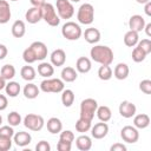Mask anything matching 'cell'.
<instances>
[{"label":"cell","instance_id":"7402d4cb","mask_svg":"<svg viewBox=\"0 0 151 151\" xmlns=\"http://www.w3.org/2000/svg\"><path fill=\"white\" fill-rule=\"evenodd\" d=\"M76 146L80 151H88L92 147V139L86 134H81L76 139Z\"/></svg>","mask_w":151,"mask_h":151},{"label":"cell","instance_id":"9f6ffc18","mask_svg":"<svg viewBox=\"0 0 151 151\" xmlns=\"http://www.w3.org/2000/svg\"><path fill=\"white\" fill-rule=\"evenodd\" d=\"M1 124H2V117H1V114H0V126H1Z\"/></svg>","mask_w":151,"mask_h":151},{"label":"cell","instance_id":"83f0119b","mask_svg":"<svg viewBox=\"0 0 151 151\" xmlns=\"http://www.w3.org/2000/svg\"><path fill=\"white\" fill-rule=\"evenodd\" d=\"M97 117L100 122H104V123H107L111 118H112V112H111V109L106 105H103V106H98L97 107Z\"/></svg>","mask_w":151,"mask_h":151},{"label":"cell","instance_id":"1f68e13d","mask_svg":"<svg viewBox=\"0 0 151 151\" xmlns=\"http://www.w3.org/2000/svg\"><path fill=\"white\" fill-rule=\"evenodd\" d=\"M35 70L32 67V66H29V64H27L26 66H22L21 67V71H20V76H21V78L24 79V80H26V81H32L34 78H35Z\"/></svg>","mask_w":151,"mask_h":151},{"label":"cell","instance_id":"b9f144b4","mask_svg":"<svg viewBox=\"0 0 151 151\" xmlns=\"http://www.w3.org/2000/svg\"><path fill=\"white\" fill-rule=\"evenodd\" d=\"M139 90L142 92H144L145 94H150L151 93V80L150 79H144L139 83Z\"/></svg>","mask_w":151,"mask_h":151},{"label":"cell","instance_id":"9c48e42d","mask_svg":"<svg viewBox=\"0 0 151 151\" xmlns=\"http://www.w3.org/2000/svg\"><path fill=\"white\" fill-rule=\"evenodd\" d=\"M120 137L125 143L133 144V143L138 142V139H139L138 129L134 126H131V125H126L120 130Z\"/></svg>","mask_w":151,"mask_h":151},{"label":"cell","instance_id":"30bf717a","mask_svg":"<svg viewBox=\"0 0 151 151\" xmlns=\"http://www.w3.org/2000/svg\"><path fill=\"white\" fill-rule=\"evenodd\" d=\"M119 114L124 118H132L134 114H136V111H137V107L133 103L129 101V100H123L120 104H119Z\"/></svg>","mask_w":151,"mask_h":151},{"label":"cell","instance_id":"603a6c76","mask_svg":"<svg viewBox=\"0 0 151 151\" xmlns=\"http://www.w3.org/2000/svg\"><path fill=\"white\" fill-rule=\"evenodd\" d=\"M91 67H92V64H91V60L87 57H80V58L77 59L76 70L79 73H87V72L91 71Z\"/></svg>","mask_w":151,"mask_h":151},{"label":"cell","instance_id":"52a82bcc","mask_svg":"<svg viewBox=\"0 0 151 151\" xmlns=\"http://www.w3.org/2000/svg\"><path fill=\"white\" fill-rule=\"evenodd\" d=\"M22 123H24L25 127H27V129L31 130V131H35V132L40 131V130L44 127V125H45L44 118H42L41 116L34 114V113H28V114H26Z\"/></svg>","mask_w":151,"mask_h":151},{"label":"cell","instance_id":"74e56055","mask_svg":"<svg viewBox=\"0 0 151 151\" xmlns=\"http://www.w3.org/2000/svg\"><path fill=\"white\" fill-rule=\"evenodd\" d=\"M22 59H24V61H25L26 64H33V63L37 61L35 55H34V53L32 52L31 47H27V48L22 52Z\"/></svg>","mask_w":151,"mask_h":151},{"label":"cell","instance_id":"f35d334b","mask_svg":"<svg viewBox=\"0 0 151 151\" xmlns=\"http://www.w3.org/2000/svg\"><path fill=\"white\" fill-rule=\"evenodd\" d=\"M12 147V138L0 134V151H8Z\"/></svg>","mask_w":151,"mask_h":151},{"label":"cell","instance_id":"4dcf8cb0","mask_svg":"<svg viewBox=\"0 0 151 151\" xmlns=\"http://www.w3.org/2000/svg\"><path fill=\"white\" fill-rule=\"evenodd\" d=\"M5 91H6V94L12 97V98H15L20 91H21V87H20V84L17 83V81H9L8 84H6L5 86Z\"/></svg>","mask_w":151,"mask_h":151},{"label":"cell","instance_id":"ac0fdd59","mask_svg":"<svg viewBox=\"0 0 151 151\" xmlns=\"http://www.w3.org/2000/svg\"><path fill=\"white\" fill-rule=\"evenodd\" d=\"M130 73V68L127 66V64L125 63H119L116 65L114 70H113V76L118 79V80H124L129 77Z\"/></svg>","mask_w":151,"mask_h":151},{"label":"cell","instance_id":"8fae6325","mask_svg":"<svg viewBox=\"0 0 151 151\" xmlns=\"http://www.w3.org/2000/svg\"><path fill=\"white\" fill-rule=\"evenodd\" d=\"M109 133V125L104 122L97 123L93 126H91V136L94 139H103Z\"/></svg>","mask_w":151,"mask_h":151},{"label":"cell","instance_id":"d4e9b609","mask_svg":"<svg viewBox=\"0 0 151 151\" xmlns=\"http://www.w3.org/2000/svg\"><path fill=\"white\" fill-rule=\"evenodd\" d=\"M38 73L44 78H51L54 73V66L51 63H40L38 65Z\"/></svg>","mask_w":151,"mask_h":151},{"label":"cell","instance_id":"ab89813d","mask_svg":"<svg viewBox=\"0 0 151 151\" xmlns=\"http://www.w3.org/2000/svg\"><path fill=\"white\" fill-rule=\"evenodd\" d=\"M136 46H138L140 50H143L146 54L151 53V40L150 39H142L138 41V44Z\"/></svg>","mask_w":151,"mask_h":151},{"label":"cell","instance_id":"681fc988","mask_svg":"<svg viewBox=\"0 0 151 151\" xmlns=\"http://www.w3.org/2000/svg\"><path fill=\"white\" fill-rule=\"evenodd\" d=\"M144 12L147 17H151V1H147L146 4H144Z\"/></svg>","mask_w":151,"mask_h":151},{"label":"cell","instance_id":"11a10c76","mask_svg":"<svg viewBox=\"0 0 151 151\" xmlns=\"http://www.w3.org/2000/svg\"><path fill=\"white\" fill-rule=\"evenodd\" d=\"M70 1H71V2H79L80 0H70Z\"/></svg>","mask_w":151,"mask_h":151},{"label":"cell","instance_id":"f1b7e54d","mask_svg":"<svg viewBox=\"0 0 151 151\" xmlns=\"http://www.w3.org/2000/svg\"><path fill=\"white\" fill-rule=\"evenodd\" d=\"M139 41V35H138V32H134V31H127L124 35V44L127 46V47H134Z\"/></svg>","mask_w":151,"mask_h":151},{"label":"cell","instance_id":"484cf974","mask_svg":"<svg viewBox=\"0 0 151 151\" xmlns=\"http://www.w3.org/2000/svg\"><path fill=\"white\" fill-rule=\"evenodd\" d=\"M22 92H24L25 98H27V99H35V98L39 96L40 90L38 88V86H37L35 84H33V83H27V84L25 85Z\"/></svg>","mask_w":151,"mask_h":151},{"label":"cell","instance_id":"ffe728a7","mask_svg":"<svg viewBox=\"0 0 151 151\" xmlns=\"http://www.w3.org/2000/svg\"><path fill=\"white\" fill-rule=\"evenodd\" d=\"M133 126L137 129H146L150 125V117L146 113H139L133 116Z\"/></svg>","mask_w":151,"mask_h":151},{"label":"cell","instance_id":"44dd1931","mask_svg":"<svg viewBox=\"0 0 151 151\" xmlns=\"http://www.w3.org/2000/svg\"><path fill=\"white\" fill-rule=\"evenodd\" d=\"M46 126H47V130L50 133L52 134H57V133H60V131L63 130V123L59 118L57 117H52L47 120L46 123Z\"/></svg>","mask_w":151,"mask_h":151},{"label":"cell","instance_id":"f546056e","mask_svg":"<svg viewBox=\"0 0 151 151\" xmlns=\"http://www.w3.org/2000/svg\"><path fill=\"white\" fill-rule=\"evenodd\" d=\"M74 99H76V96H74L72 90H70V88L65 90L64 88L61 91V103L65 107H71L72 104L74 103Z\"/></svg>","mask_w":151,"mask_h":151},{"label":"cell","instance_id":"d6986e66","mask_svg":"<svg viewBox=\"0 0 151 151\" xmlns=\"http://www.w3.org/2000/svg\"><path fill=\"white\" fill-rule=\"evenodd\" d=\"M11 7L6 0H0V24H7L11 19Z\"/></svg>","mask_w":151,"mask_h":151},{"label":"cell","instance_id":"5bb4252c","mask_svg":"<svg viewBox=\"0 0 151 151\" xmlns=\"http://www.w3.org/2000/svg\"><path fill=\"white\" fill-rule=\"evenodd\" d=\"M145 19L139 15V14H134L130 18L129 20V27L131 31H134V32H142L144 29V26H145Z\"/></svg>","mask_w":151,"mask_h":151},{"label":"cell","instance_id":"db71d44e","mask_svg":"<svg viewBox=\"0 0 151 151\" xmlns=\"http://www.w3.org/2000/svg\"><path fill=\"white\" fill-rule=\"evenodd\" d=\"M136 1H137L138 4H143V5H144V4H146V2L150 1V0H136Z\"/></svg>","mask_w":151,"mask_h":151},{"label":"cell","instance_id":"bcb514c9","mask_svg":"<svg viewBox=\"0 0 151 151\" xmlns=\"http://www.w3.org/2000/svg\"><path fill=\"white\" fill-rule=\"evenodd\" d=\"M8 106V100L5 94H0V111L6 110Z\"/></svg>","mask_w":151,"mask_h":151},{"label":"cell","instance_id":"7bdbcfd3","mask_svg":"<svg viewBox=\"0 0 151 151\" xmlns=\"http://www.w3.org/2000/svg\"><path fill=\"white\" fill-rule=\"evenodd\" d=\"M14 133H15V132H14V130H13V126H11V125H4V126H0V134H2V136L13 138Z\"/></svg>","mask_w":151,"mask_h":151},{"label":"cell","instance_id":"816d5d0a","mask_svg":"<svg viewBox=\"0 0 151 151\" xmlns=\"http://www.w3.org/2000/svg\"><path fill=\"white\" fill-rule=\"evenodd\" d=\"M144 29H145V32H146V35H147V37H151V22L145 24Z\"/></svg>","mask_w":151,"mask_h":151},{"label":"cell","instance_id":"7dc6e473","mask_svg":"<svg viewBox=\"0 0 151 151\" xmlns=\"http://www.w3.org/2000/svg\"><path fill=\"white\" fill-rule=\"evenodd\" d=\"M111 151H126V146L122 143H116L110 147Z\"/></svg>","mask_w":151,"mask_h":151},{"label":"cell","instance_id":"9a60e30c","mask_svg":"<svg viewBox=\"0 0 151 151\" xmlns=\"http://www.w3.org/2000/svg\"><path fill=\"white\" fill-rule=\"evenodd\" d=\"M13 142L15 143L17 146L25 147V146H27V145L32 142V136H31L28 132L19 131V132L14 133V136H13Z\"/></svg>","mask_w":151,"mask_h":151},{"label":"cell","instance_id":"277c9868","mask_svg":"<svg viewBox=\"0 0 151 151\" xmlns=\"http://www.w3.org/2000/svg\"><path fill=\"white\" fill-rule=\"evenodd\" d=\"M64 88V81L58 78H46L40 83V90L45 93H60Z\"/></svg>","mask_w":151,"mask_h":151},{"label":"cell","instance_id":"5b68a950","mask_svg":"<svg viewBox=\"0 0 151 151\" xmlns=\"http://www.w3.org/2000/svg\"><path fill=\"white\" fill-rule=\"evenodd\" d=\"M98 107V103L96 99L93 98H86L84 100H81L80 103V118L91 120L94 118V113L97 111Z\"/></svg>","mask_w":151,"mask_h":151},{"label":"cell","instance_id":"c3c4849f","mask_svg":"<svg viewBox=\"0 0 151 151\" xmlns=\"http://www.w3.org/2000/svg\"><path fill=\"white\" fill-rule=\"evenodd\" d=\"M7 53H8V50H7V47H6L5 45L0 44V60L5 59V58L7 57Z\"/></svg>","mask_w":151,"mask_h":151},{"label":"cell","instance_id":"f6af8a7d","mask_svg":"<svg viewBox=\"0 0 151 151\" xmlns=\"http://www.w3.org/2000/svg\"><path fill=\"white\" fill-rule=\"evenodd\" d=\"M35 150L37 151H50L51 150V145L46 140H40L37 145H35Z\"/></svg>","mask_w":151,"mask_h":151},{"label":"cell","instance_id":"f907efd6","mask_svg":"<svg viewBox=\"0 0 151 151\" xmlns=\"http://www.w3.org/2000/svg\"><path fill=\"white\" fill-rule=\"evenodd\" d=\"M33 7H42V5L46 2L45 0H29Z\"/></svg>","mask_w":151,"mask_h":151},{"label":"cell","instance_id":"d6a6232c","mask_svg":"<svg viewBox=\"0 0 151 151\" xmlns=\"http://www.w3.org/2000/svg\"><path fill=\"white\" fill-rule=\"evenodd\" d=\"M0 76L5 79V80H11L14 78L15 76V67L11 64H6L1 67V71H0Z\"/></svg>","mask_w":151,"mask_h":151},{"label":"cell","instance_id":"d590c367","mask_svg":"<svg viewBox=\"0 0 151 151\" xmlns=\"http://www.w3.org/2000/svg\"><path fill=\"white\" fill-rule=\"evenodd\" d=\"M7 122H8V125L11 126H18L20 123H21V116L19 112L17 111H12L9 112V114L7 116Z\"/></svg>","mask_w":151,"mask_h":151},{"label":"cell","instance_id":"60d3db41","mask_svg":"<svg viewBox=\"0 0 151 151\" xmlns=\"http://www.w3.org/2000/svg\"><path fill=\"white\" fill-rule=\"evenodd\" d=\"M60 140H64V142H68V143H72L74 140V133L70 130H61L60 131V137H59Z\"/></svg>","mask_w":151,"mask_h":151},{"label":"cell","instance_id":"4fadbf2b","mask_svg":"<svg viewBox=\"0 0 151 151\" xmlns=\"http://www.w3.org/2000/svg\"><path fill=\"white\" fill-rule=\"evenodd\" d=\"M25 19L28 24H37L39 22L42 17H41V7H31L26 11L25 13Z\"/></svg>","mask_w":151,"mask_h":151},{"label":"cell","instance_id":"2e32d148","mask_svg":"<svg viewBox=\"0 0 151 151\" xmlns=\"http://www.w3.org/2000/svg\"><path fill=\"white\" fill-rule=\"evenodd\" d=\"M50 58H51V64L53 66L59 67V66H63L65 64V61H66V53H65L64 50L57 48V50H54L51 53V57Z\"/></svg>","mask_w":151,"mask_h":151},{"label":"cell","instance_id":"ee69618b","mask_svg":"<svg viewBox=\"0 0 151 151\" xmlns=\"http://www.w3.org/2000/svg\"><path fill=\"white\" fill-rule=\"evenodd\" d=\"M57 149L58 151H71L72 149V143H68V142H64V140H60L58 142L57 144Z\"/></svg>","mask_w":151,"mask_h":151},{"label":"cell","instance_id":"3957f363","mask_svg":"<svg viewBox=\"0 0 151 151\" xmlns=\"http://www.w3.org/2000/svg\"><path fill=\"white\" fill-rule=\"evenodd\" d=\"M61 34L65 39L74 41L81 37L83 31H81L80 26L78 24H76L74 21H66L61 27Z\"/></svg>","mask_w":151,"mask_h":151},{"label":"cell","instance_id":"8d00e7d4","mask_svg":"<svg viewBox=\"0 0 151 151\" xmlns=\"http://www.w3.org/2000/svg\"><path fill=\"white\" fill-rule=\"evenodd\" d=\"M146 55L147 54L143 50H140L138 46H136L133 48V51H132V60L134 63H142V61H144L145 58H146Z\"/></svg>","mask_w":151,"mask_h":151},{"label":"cell","instance_id":"ba28073f","mask_svg":"<svg viewBox=\"0 0 151 151\" xmlns=\"http://www.w3.org/2000/svg\"><path fill=\"white\" fill-rule=\"evenodd\" d=\"M57 12L60 19H71L74 14V7L70 0H57Z\"/></svg>","mask_w":151,"mask_h":151},{"label":"cell","instance_id":"6f0895ef","mask_svg":"<svg viewBox=\"0 0 151 151\" xmlns=\"http://www.w3.org/2000/svg\"><path fill=\"white\" fill-rule=\"evenodd\" d=\"M9 1H18V0H9Z\"/></svg>","mask_w":151,"mask_h":151},{"label":"cell","instance_id":"8992f818","mask_svg":"<svg viewBox=\"0 0 151 151\" xmlns=\"http://www.w3.org/2000/svg\"><path fill=\"white\" fill-rule=\"evenodd\" d=\"M77 19L83 25H91L94 20V7L91 4H83L77 13Z\"/></svg>","mask_w":151,"mask_h":151},{"label":"cell","instance_id":"4316f807","mask_svg":"<svg viewBox=\"0 0 151 151\" xmlns=\"http://www.w3.org/2000/svg\"><path fill=\"white\" fill-rule=\"evenodd\" d=\"M77 77H78V73L73 67L66 66L61 71V80L64 83H72L77 79Z\"/></svg>","mask_w":151,"mask_h":151},{"label":"cell","instance_id":"cb8c5ba5","mask_svg":"<svg viewBox=\"0 0 151 151\" xmlns=\"http://www.w3.org/2000/svg\"><path fill=\"white\" fill-rule=\"evenodd\" d=\"M12 35L14 38H22L26 33V26L22 20H15L12 25Z\"/></svg>","mask_w":151,"mask_h":151},{"label":"cell","instance_id":"836d02e7","mask_svg":"<svg viewBox=\"0 0 151 151\" xmlns=\"http://www.w3.org/2000/svg\"><path fill=\"white\" fill-rule=\"evenodd\" d=\"M112 76H113V71L110 67V65H101L98 68V77H99V79L106 81V80H110L112 78Z\"/></svg>","mask_w":151,"mask_h":151},{"label":"cell","instance_id":"7c38bea8","mask_svg":"<svg viewBox=\"0 0 151 151\" xmlns=\"http://www.w3.org/2000/svg\"><path fill=\"white\" fill-rule=\"evenodd\" d=\"M29 47L34 53L37 60H44L47 57V46L42 41H34L31 44Z\"/></svg>","mask_w":151,"mask_h":151},{"label":"cell","instance_id":"f5cc1de1","mask_svg":"<svg viewBox=\"0 0 151 151\" xmlns=\"http://www.w3.org/2000/svg\"><path fill=\"white\" fill-rule=\"evenodd\" d=\"M5 86H6V80L0 76V91H1V90H4V88H5Z\"/></svg>","mask_w":151,"mask_h":151},{"label":"cell","instance_id":"e0dca14e","mask_svg":"<svg viewBox=\"0 0 151 151\" xmlns=\"http://www.w3.org/2000/svg\"><path fill=\"white\" fill-rule=\"evenodd\" d=\"M83 35H84V39L88 44H97L100 40V32L98 28H94V27L86 28L85 32L83 33Z\"/></svg>","mask_w":151,"mask_h":151},{"label":"cell","instance_id":"e575fe53","mask_svg":"<svg viewBox=\"0 0 151 151\" xmlns=\"http://www.w3.org/2000/svg\"><path fill=\"white\" fill-rule=\"evenodd\" d=\"M91 126H92V122L91 120H87V119H84V118H80L76 122V130L80 133H85L87 131L91 130Z\"/></svg>","mask_w":151,"mask_h":151},{"label":"cell","instance_id":"7a4b0ae2","mask_svg":"<svg viewBox=\"0 0 151 151\" xmlns=\"http://www.w3.org/2000/svg\"><path fill=\"white\" fill-rule=\"evenodd\" d=\"M41 17L52 27H55V26H58L60 24V18L57 14L55 7L50 2H45L42 5V7H41Z\"/></svg>","mask_w":151,"mask_h":151},{"label":"cell","instance_id":"6da1fadb","mask_svg":"<svg viewBox=\"0 0 151 151\" xmlns=\"http://www.w3.org/2000/svg\"><path fill=\"white\" fill-rule=\"evenodd\" d=\"M90 57L93 61L100 65H111L113 61V51L105 45H96L90 51Z\"/></svg>","mask_w":151,"mask_h":151}]
</instances>
